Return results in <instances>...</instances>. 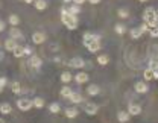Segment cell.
<instances>
[{"mask_svg": "<svg viewBox=\"0 0 158 123\" xmlns=\"http://www.w3.org/2000/svg\"><path fill=\"white\" fill-rule=\"evenodd\" d=\"M61 20L67 26V29H70V31L78 29V18H76V15L70 14L69 9H62L61 11Z\"/></svg>", "mask_w": 158, "mask_h": 123, "instance_id": "1", "label": "cell"}, {"mask_svg": "<svg viewBox=\"0 0 158 123\" xmlns=\"http://www.w3.org/2000/svg\"><path fill=\"white\" fill-rule=\"evenodd\" d=\"M143 20L149 26V29H151V27H157L158 26L157 11H155L154 8H148V9L144 11V14H143Z\"/></svg>", "mask_w": 158, "mask_h": 123, "instance_id": "2", "label": "cell"}, {"mask_svg": "<svg viewBox=\"0 0 158 123\" xmlns=\"http://www.w3.org/2000/svg\"><path fill=\"white\" fill-rule=\"evenodd\" d=\"M17 106H19L20 111H29V109L34 106V102H32V99L23 97V99H19V100H17Z\"/></svg>", "mask_w": 158, "mask_h": 123, "instance_id": "3", "label": "cell"}, {"mask_svg": "<svg viewBox=\"0 0 158 123\" xmlns=\"http://www.w3.org/2000/svg\"><path fill=\"white\" fill-rule=\"evenodd\" d=\"M84 111H85L88 116H94V114L99 111V106L93 102H87L85 105H84Z\"/></svg>", "mask_w": 158, "mask_h": 123, "instance_id": "4", "label": "cell"}, {"mask_svg": "<svg viewBox=\"0 0 158 123\" xmlns=\"http://www.w3.org/2000/svg\"><path fill=\"white\" fill-rule=\"evenodd\" d=\"M27 64H29V67H32V68L38 70L40 67L43 65V61H41V58H40L38 55H32V56L29 58V61H27Z\"/></svg>", "mask_w": 158, "mask_h": 123, "instance_id": "5", "label": "cell"}, {"mask_svg": "<svg viewBox=\"0 0 158 123\" xmlns=\"http://www.w3.org/2000/svg\"><path fill=\"white\" fill-rule=\"evenodd\" d=\"M69 65L73 67V68H82V67H85V61H84L82 58L76 56V58H72V59H70Z\"/></svg>", "mask_w": 158, "mask_h": 123, "instance_id": "6", "label": "cell"}, {"mask_svg": "<svg viewBox=\"0 0 158 123\" xmlns=\"http://www.w3.org/2000/svg\"><path fill=\"white\" fill-rule=\"evenodd\" d=\"M91 41H100V37L96 34H90V32H85L84 34V46H87L88 43Z\"/></svg>", "mask_w": 158, "mask_h": 123, "instance_id": "7", "label": "cell"}, {"mask_svg": "<svg viewBox=\"0 0 158 123\" xmlns=\"http://www.w3.org/2000/svg\"><path fill=\"white\" fill-rule=\"evenodd\" d=\"M17 47H19V44H17V41L14 40V38H8V40L5 41V49H6V50L14 52Z\"/></svg>", "mask_w": 158, "mask_h": 123, "instance_id": "8", "label": "cell"}, {"mask_svg": "<svg viewBox=\"0 0 158 123\" xmlns=\"http://www.w3.org/2000/svg\"><path fill=\"white\" fill-rule=\"evenodd\" d=\"M135 91L140 93V94H144V93H148L149 91V87H148V84L146 82H135Z\"/></svg>", "mask_w": 158, "mask_h": 123, "instance_id": "9", "label": "cell"}, {"mask_svg": "<svg viewBox=\"0 0 158 123\" xmlns=\"http://www.w3.org/2000/svg\"><path fill=\"white\" fill-rule=\"evenodd\" d=\"M128 113H129V116H138L141 113V106L137 103H131L128 106Z\"/></svg>", "mask_w": 158, "mask_h": 123, "instance_id": "10", "label": "cell"}, {"mask_svg": "<svg viewBox=\"0 0 158 123\" xmlns=\"http://www.w3.org/2000/svg\"><path fill=\"white\" fill-rule=\"evenodd\" d=\"M85 47L88 49V52L94 53V52L100 50V41H91V43H88V44H87Z\"/></svg>", "mask_w": 158, "mask_h": 123, "instance_id": "11", "label": "cell"}, {"mask_svg": "<svg viewBox=\"0 0 158 123\" xmlns=\"http://www.w3.org/2000/svg\"><path fill=\"white\" fill-rule=\"evenodd\" d=\"M32 41H34V44H43L46 41V35L41 34V32H35L32 35Z\"/></svg>", "mask_w": 158, "mask_h": 123, "instance_id": "12", "label": "cell"}, {"mask_svg": "<svg viewBox=\"0 0 158 123\" xmlns=\"http://www.w3.org/2000/svg\"><path fill=\"white\" fill-rule=\"evenodd\" d=\"M129 113L128 111H118V114H117V120L120 123H128V120H129Z\"/></svg>", "mask_w": 158, "mask_h": 123, "instance_id": "13", "label": "cell"}, {"mask_svg": "<svg viewBox=\"0 0 158 123\" xmlns=\"http://www.w3.org/2000/svg\"><path fill=\"white\" fill-rule=\"evenodd\" d=\"M88 75L87 73H84V72H81V73H78V75H75V81L78 82V84H85V82L88 81Z\"/></svg>", "mask_w": 158, "mask_h": 123, "instance_id": "14", "label": "cell"}, {"mask_svg": "<svg viewBox=\"0 0 158 123\" xmlns=\"http://www.w3.org/2000/svg\"><path fill=\"white\" fill-rule=\"evenodd\" d=\"M9 35H11V38H14V40H21V38H23L21 31L17 29V27H12V29L9 31Z\"/></svg>", "mask_w": 158, "mask_h": 123, "instance_id": "15", "label": "cell"}, {"mask_svg": "<svg viewBox=\"0 0 158 123\" xmlns=\"http://www.w3.org/2000/svg\"><path fill=\"white\" fill-rule=\"evenodd\" d=\"M87 93L90 94V96H98L99 93H100V88H99L98 85H90V87H87Z\"/></svg>", "mask_w": 158, "mask_h": 123, "instance_id": "16", "label": "cell"}, {"mask_svg": "<svg viewBox=\"0 0 158 123\" xmlns=\"http://www.w3.org/2000/svg\"><path fill=\"white\" fill-rule=\"evenodd\" d=\"M78 114H79V111L76 109V108H73V106H70V108L65 109V116H67L69 119H75Z\"/></svg>", "mask_w": 158, "mask_h": 123, "instance_id": "17", "label": "cell"}, {"mask_svg": "<svg viewBox=\"0 0 158 123\" xmlns=\"http://www.w3.org/2000/svg\"><path fill=\"white\" fill-rule=\"evenodd\" d=\"M72 94H73V90H72L70 87H62V88H61V96H62V97L70 99Z\"/></svg>", "mask_w": 158, "mask_h": 123, "instance_id": "18", "label": "cell"}, {"mask_svg": "<svg viewBox=\"0 0 158 123\" xmlns=\"http://www.w3.org/2000/svg\"><path fill=\"white\" fill-rule=\"evenodd\" d=\"M34 5H35V8H37L38 11H44V9L47 8V2H46V0H35Z\"/></svg>", "mask_w": 158, "mask_h": 123, "instance_id": "19", "label": "cell"}, {"mask_svg": "<svg viewBox=\"0 0 158 123\" xmlns=\"http://www.w3.org/2000/svg\"><path fill=\"white\" fill-rule=\"evenodd\" d=\"M12 111V106L9 103H0V113L2 114H9Z\"/></svg>", "mask_w": 158, "mask_h": 123, "instance_id": "20", "label": "cell"}, {"mask_svg": "<svg viewBox=\"0 0 158 123\" xmlns=\"http://www.w3.org/2000/svg\"><path fill=\"white\" fill-rule=\"evenodd\" d=\"M69 100H70V102H73V103H82L84 99H82V96H81L79 93H75V91H73V94L70 96V99H69Z\"/></svg>", "mask_w": 158, "mask_h": 123, "instance_id": "21", "label": "cell"}, {"mask_svg": "<svg viewBox=\"0 0 158 123\" xmlns=\"http://www.w3.org/2000/svg\"><path fill=\"white\" fill-rule=\"evenodd\" d=\"M49 111H50V113H53V114H56V113L61 111V105H59L58 102L50 103V105H49Z\"/></svg>", "mask_w": 158, "mask_h": 123, "instance_id": "22", "label": "cell"}, {"mask_svg": "<svg viewBox=\"0 0 158 123\" xmlns=\"http://www.w3.org/2000/svg\"><path fill=\"white\" fill-rule=\"evenodd\" d=\"M72 79H73V76H72V73H69V72H64V73L61 75V82H64V84H69Z\"/></svg>", "mask_w": 158, "mask_h": 123, "instance_id": "23", "label": "cell"}, {"mask_svg": "<svg viewBox=\"0 0 158 123\" xmlns=\"http://www.w3.org/2000/svg\"><path fill=\"white\" fill-rule=\"evenodd\" d=\"M98 62H99V65H106V64L110 62V56H108V55H99Z\"/></svg>", "mask_w": 158, "mask_h": 123, "instance_id": "24", "label": "cell"}, {"mask_svg": "<svg viewBox=\"0 0 158 123\" xmlns=\"http://www.w3.org/2000/svg\"><path fill=\"white\" fill-rule=\"evenodd\" d=\"M69 12H70V14H73V15H76V14H79V12H81V6H79V5H76V3H73V5L69 8Z\"/></svg>", "mask_w": 158, "mask_h": 123, "instance_id": "25", "label": "cell"}, {"mask_svg": "<svg viewBox=\"0 0 158 123\" xmlns=\"http://www.w3.org/2000/svg\"><path fill=\"white\" fill-rule=\"evenodd\" d=\"M12 53H14V56H15V58H21V56H24V47L19 46V47H17V49H15Z\"/></svg>", "mask_w": 158, "mask_h": 123, "instance_id": "26", "label": "cell"}, {"mask_svg": "<svg viewBox=\"0 0 158 123\" xmlns=\"http://www.w3.org/2000/svg\"><path fill=\"white\" fill-rule=\"evenodd\" d=\"M143 76H144L146 81H152V79H154V72H152L151 68H146L144 73H143Z\"/></svg>", "mask_w": 158, "mask_h": 123, "instance_id": "27", "label": "cell"}, {"mask_svg": "<svg viewBox=\"0 0 158 123\" xmlns=\"http://www.w3.org/2000/svg\"><path fill=\"white\" fill-rule=\"evenodd\" d=\"M32 102H34V106H35V108H43V106H44V99H41V97L32 99Z\"/></svg>", "mask_w": 158, "mask_h": 123, "instance_id": "28", "label": "cell"}, {"mask_svg": "<svg viewBox=\"0 0 158 123\" xmlns=\"http://www.w3.org/2000/svg\"><path fill=\"white\" fill-rule=\"evenodd\" d=\"M140 35H141V31H140L138 27H134V29H131V38L137 40V38H140Z\"/></svg>", "mask_w": 158, "mask_h": 123, "instance_id": "29", "label": "cell"}, {"mask_svg": "<svg viewBox=\"0 0 158 123\" xmlns=\"http://www.w3.org/2000/svg\"><path fill=\"white\" fill-rule=\"evenodd\" d=\"M114 31L117 32L118 35H123V34L126 32V27H125L123 24H116V26H114Z\"/></svg>", "mask_w": 158, "mask_h": 123, "instance_id": "30", "label": "cell"}, {"mask_svg": "<svg viewBox=\"0 0 158 123\" xmlns=\"http://www.w3.org/2000/svg\"><path fill=\"white\" fill-rule=\"evenodd\" d=\"M9 23H11V24L15 27V26H17V24L20 23V18L17 17V15H15V14H12V15H9Z\"/></svg>", "mask_w": 158, "mask_h": 123, "instance_id": "31", "label": "cell"}, {"mask_svg": "<svg viewBox=\"0 0 158 123\" xmlns=\"http://www.w3.org/2000/svg\"><path fill=\"white\" fill-rule=\"evenodd\" d=\"M11 88H12V91H14L15 94H20V93H21V87H20V84H19V82H12Z\"/></svg>", "mask_w": 158, "mask_h": 123, "instance_id": "32", "label": "cell"}, {"mask_svg": "<svg viewBox=\"0 0 158 123\" xmlns=\"http://www.w3.org/2000/svg\"><path fill=\"white\" fill-rule=\"evenodd\" d=\"M117 15L120 17V18H128V15H129V14H128V11H126V9H118Z\"/></svg>", "mask_w": 158, "mask_h": 123, "instance_id": "33", "label": "cell"}, {"mask_svg": "<svg viewBox=\"0 0 158 123\" xmlns=\"http://www.w3.org/2000/svg\"><path fill=\"white\" fill-rule=\"evenodd\" d=\"M149 68H151L152 72H157V70H158V61L152 59V61H151V64H149Z\"/></svg>", "mask_w": 158, "mask_h": 123, "instance_id": "34", "label": "cell"}, {"mask_svg": "<svg viewBox=\"0 0 158 123\" xmlns=\"http://www.w3.org/2000/svg\"><path fill=\"white\" fill-rule=\"evenodd\" d=\"M149 34H151V37H158V26L157 27H151L149 29Z\"/></svg>", "mask_w": 158, "mask_h": 123, "instance_id": "35", "label": "cell"}, {"mask_svg": "<svg viewBox=\"0 0 158 123\" xmlns=\"http://www.w3.org/2000/svg\"><path fill=\"white\" fill-rule=\"evenodd\" d=\"M138 29H140V31H141V34H143V32H148V31H149V26H148L146 23H143V24H140V26H138Z\"/></svg>", "mask_w": 158, "mask_h": 123, "instance_id": "36", "label": "cell"}, {"mask_svg": "<svg viewBox=\"0 0 158 123\" xmlns=\"http://www.w3.org/2000/svg\"><path fill=\"white\" fill-rule=\"evenodd\" d=\"M24 55H29V56H32L34 53H32V47H29V46H24Z\"/></svg>", "mask_w": 158, "mask_h": 123, "instance_id": "37", "label": "cell"}, {"mask_svg": "<svg viewBox=\"0 0 158 123\" xmlns=\"http://www.w3.org/2000/svg\"><path fill=\"white\" fill-rule=\"evenodd\" d=\"M6 82H8L6 78H0V87H5V85H6Z\"/></svg>", "mask_w": 158, "mask_h": 123, "instance_id": "38", "label": "cell"}, {"mask_svg": "<svg viewBox=\"0 0 158 123\" xmlns=\"http://www.w3.org/2000/svg\"><path fill=\"white\" fill-rule=\"evenodd\" d=\"M73 2H75V3H76V5H79V6H81V5H82V3H84V2H85V0H73Z\"/></svg>", "mask_w": 158, "mask_h": 123, "instance_id": "39", "label": "cell"}, {"mask_svg": "<svg viewBox=\"0 0 158 123\" xmlns=\"http://www.w3.org/2000/svg\"><path fill=\"white\" fill-rule=\"evenodd\" d=\"M3 29H5V23H3V21L0 20V32H2Z\"/></svg>", "mask_w": 158, "mask_h": 123, "instance_id": "40", "label": "cell"}, {"mask_svg": "<svg viewBox=\"0 0 158 123\" xmlns=\"http://www.w3.org/2000/svg\"><path fill=\"white\" fill-rule=\"evenodd\" d=\"M88 2H90L91 5H98V3L100 2V0H88Z\"/></svg>", "mask_w": 158, "mask_h": 123, "instance_id": "41", "label": "cell"}, {"mask_svg": "<svg viewBox=\"0 0 158 123\" xmlns=\"http://www.w3.org/2000/svg\"><path fill=\"white\" fill-rule=\"evenodd\" d=\"M154 79H157V81H158V70H157V72H154Z\"/></svg>", "mask_w": 158, "mask_h": 123, "instance_id": "42", "label": "cell"}, {"mask_svg": "<svg viewBox=\"0 0 158 123\" xmlns=\"http://www.w3.org/2000/svg\"><path fill=\"white\" fill-rule=\"evenodd\" d=\"M64 2H65V3H72L73 0H64Z\"/></svg>", "mask_w": 158, "mask_h": 123, "instance_id": "43", "label": "cell"}, {"mask_svg": "<svg viewBox=\"0 0 158 123\" xmlns=\"http://www.w3.org/2000/svg\"><path fill=\"white\" fill-rule=\"evenodd\" d=\"M2 59H3V53L0 52V61H2Z\"/></svg>", "mask_w": 158, "mask_h": 123, "instance_id": "44", "label": "cell"}, {"mask_svg": "<svg viewBox=\"0 0 158 123\" xmlns=\"http://www.w3.org/2000/svg\"><path fill=\"white\" fill-rule=\"evenodd\" d=\"M0 123H5V120H3V119H2V117H0Z\"/></svg>", "mask_w": 158, "mask_h": 123, "instance_id": "45", "label": "cell"}, {"mask_svg": "<svg viewBox=\"0 0 158 123\" xmlns=\"http://www.w3.org/2000/svg\"><path fill=\"white\" fill-rule=\"evenodd\" d=\"M2 91H3V87H0V93H2Z\"/></svg>", "mask_w": 158, "mask_h": 123, "instance_id": "46", "label": "cell"}, {"mask_svg": "<svg viewBox=\"0 0 158 123\" xmlns=\"http://www.w3.org/2000/svg\"><path fill=\"white\" fill-rule=\"evenodd\" d=\"M138 2H148V0H138Z\"/></svg>", "mask_w": 158, "mask_h": 123, "instance_id": "47", "label": "cell"}, {"mask_svg": "<svg viewBox=\"0 0 158 123\" xmlns=\"http://www.w3.org/2000/svg\"><path fill=\"white\" fill-rule=\"evenodd\" d=\"M157 17H158V11H157Z\"/></svg>", "mask_w": 158, "mask_h": 123, "instance_id": "48", "label": "cell"}, {"mask_svg": "<svg viewBox=\"0 0 158 123\" xmlns=\"http://www.w3.org/2000/svg\"><path fill=\"white\" fill-rule=\"evenodd\" d=\"M0 8H2V3H0Z\"/></svg>", "mask_w": 158, "mask_h": 123, "instance_id": "49", "label": "cell"}]
</instances>
